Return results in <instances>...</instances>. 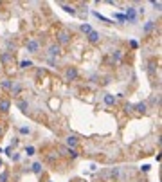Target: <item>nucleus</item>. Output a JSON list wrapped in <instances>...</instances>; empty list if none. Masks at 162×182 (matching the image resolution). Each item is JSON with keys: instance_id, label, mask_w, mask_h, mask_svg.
Listing matches in <instances>:
<instances>
[{"instance_id": "f257e3e1", "label": "nucleus", "mask_w": 162, "mask_h": 182, "mask_svg": "<svg viewBox=\"0 0 162 182\" xmlns=\"http://www.w3.org/2000/svg\"><path fill=\"white\" fill-rule=\"evenodd\" d=\"M27 52H31V54H38L40 52V41L36 40V38H31V40L27 41Z\"/></svg>"}, {"instance_id": "f03ea898", "label": "nucleus", "mask_w": 162, "mask_h": 182, "mask_svg": "<svg viewBox=\"0 0 162 182\" xmlns=\"http://www.w3.org/2000/svg\"><path fill=\"white\" fill-rule=\"evenodd\" d=\"M56 38H58V45H67L69 41H70V38H72V34L69 33V31H60L58 34H56Z\"/></svg>"}, {"instance_id": "7ed1b4c3", "label": "nucleus", "mask_w": 162, "mask_h": 182, "mask_svg": "<svg viewBox=\"0 0 162 182\" xmlns=\"http://www.w3.org/2000/svg\"><path fill=\"white\" fill-rule=\"evenodd\" d=\"M78 76H79V72H78L76 67H67V70H65V80L67 81H76Z\"/></svg>"}, {"instance_id": "20e7f679", "label": "nucleus", "mask_w": 162, "mask_h": 182, "mask_svg": "<svg viewBox=\"0 0 162 182\" xmlns=\"http://www.w3.org/2000/svg\"><path fill=\"white\" fill-rule=\"evenodd\" d=\"M137 20V13H135V7H128L126 9V15H124V22H130V23H133V22Z\"/></svg>"}, {"instance_id": "39448f33", "label": "nucleus", "mask_w": 162, "mask_h": 182, "mask_svg": "<svg viewBox=\"0 0 162 182\" xmlns=\"http://www.w3.org/2000/svg\"><path fill=\"white\" fill-rule=\"evenodd\" d=\"M47 52H49V56H51V60H52L54 56H60L61 54V47L58 45V43H51L49 49H47Z\"/></svg>"}, {"instance_id": "423d86ee", "label": "nucleus", "mask_w": 162, "mask_h": 182, "mask_svg": "<svg viewBox=\"0 0 162 182\" xmlns=\"http://www.w3.org/2000/svg\"><path fill=\"white\" fill-rule=\"evenodd\" d=\"M20 92H22L20 81H13V83H11V94H13V96H20Z\"/></svg>"}, {"instance_id": "0eeeda50", "label": "nucleus", "mask_w": 162, "mask_h": 182, "mask_svg": "<svg viewBox=\"0 0 162 182\" xmlns=\"http://www.w3.org/2000/svg\"><path fill=\"white\" fill-rule=\"evenodd\" d=\"M153 29H155V22H153V20L146 22V23L142 25V33H144V34H150V33H151Z\"/></svg>"}, {"instance_id": "6e6552de", "label": "nucleus", "mask_w": 162, "mask_h": 182, "mask_svg": "<svg viewBox=\"0 0 162 182\" xmlns=\"http://www.w3.org/2000/svg\"><path fill=\"white\" fill-rule=\"evenodd\" d=\"M99 40H101V34H99L97 31H90V33H88V41H90V43H97Z\"/></svg>"}, {"instance_id": "1a4fd4ad", "label": "nucleus", "mask_w": 162, "mask_h": 182, "mask_svg": "<svg viewBox=\"0 0 162 182\" xmlns=\"http://www.w3.org/2000/svg\"><path fill=\"white\" fill-rule=\"evenodd\" d=\"M67 146L74 150V148L78 146V137H76V135H69V137H67Z\"/></svg>"}, {"instance_id": "9d476101", "label": "nucleus", "mask_w": 162, "mask_h": 182, "mask_svg": "<svg viewBox=\"0 0 162 182\" xmlns=\"http://www.w3.org/2000/svg\"><path fill=\"white\" fill-rule=\"evenodd\" d=\"M133 110H137L139 114H146V112H148V105H146L144 101H142V103H137V105L133 106Z\"/></svg>"}, {"instance_id": "9b49d317", "label": "nucleus", "mask_w": 162, "mask_h": 182, "mask_svg": "<svg viewBox=\"0 0 162 182\" xmlns=\"http://www.w3.org/2000/svg\"><path fill=\"white\" fill-rule=\"evenodd\" d=\"M11 108V101L9 99H0V110L2 112H7Z\"/></svg>"}, {"instance_id": "f8f14e48", "label": "nucleus", "mask_w": 162, "mask_h": 182, "mask_svg": "<svg viewBox=\"0 0 162 182\" xmlns=\"http://www.w3.org/2000/svg\"><path fill=\"white\" fill-rule=\"evenodd\" d=\"M112 60L115 61V63H119V61L122 60V51H121V49H117V51H114V52H112Z\"/></svg>"}, {"instance_id": "ddd939ff", "label": "nucleus", "mask_w": 162, "mask_h": 182, "mask_svg": "<svg viewBox=\"0 0 162 182\" xmlns=\"http://www.w3.org/2000/svg\"><path fill=\"white\" fill-rule=\"evenodd\" d=\"M104 105H106V106H114V105H115V98H114L112 94H106V96H104Z\"/></svg>"}, {"instance_id": "4468645a", "label": "nucleus", "mask_w": 162, "mask_h": 182, "mask_svg": "<svg viewBox=\"0 0 162 182\" xmlns=\"http://www.w3.org/2000/svg\"><path fill=\"white\" fill-rule=\"evenodd\" d=\"M11 83H13L11 80H2V83H0V87H2L4 90H11Z\"/></svg>"}, {"instance_id": "2eb2a0df", "label": "nucleus", "mask_w": 162, "mask_h": 182, "mask_svg": "<svg viewBox=\"0 0 162 182\" xmlns=\"http://www.w3.org/2000/svg\"><path fill=\"white\" fill-rule=\"evenodd\" d=\"M2 61H4V63L13 61V54H11V52H2Z\"/></svg>"}, {"instance_id": "dca6fc26", "label": "nucleus", "mask_w": 162, "mask_h": 182, "mask_svg": "<svg viewBox=\"0 0 162 182\" xmlns=\"http://www.w3.org/2000/svg\"><path fill=\"white\" fill-rule=\"evenodd\" d=\"M61 7H63L67 13H70V15H76V9H74V5H67V4H61Z\"/></svg>"}, {"instance_id": "f3484780", "label": "nucleus", "mask_w": 162, "mask_h": 182, "mask_svg": "<svg viewBox=\"0 0 162 182\" xmlns=\"http://www.w3.org/2000/svg\"><path fill=\"white\" fill-rule=\"evenodd\" d=\"M31 67H33V61H31V60L20 61V69H31Z\"/></svg>"}, {"instance_id": "a211bd4d", "label": "nucleus", "mask_w": 162, "mask_h": 182, "mask_svg": "<svg viewBox=\"0 0 162 182\" xmlns=\"http://www.w3.org/2000/svg\"><path fill=\"white\" fill-rule=\"evenodd\" d=\"M18 106H20V110L27 112V108H29V103L25 101V99H20V101H18Z\"/></svg>"}, {"instance_id": "6ab92c4d", "label": "nucleus", "mask_w": 162, "mask_h": 182, "mask_svg": "<svg viewBox=\"0 0 162 182\" xmlns=\"http://www.w3.org/2000/svg\"><path fill=\"white\" fill-rule=\"evenodd\" d=\"M79 29H81V31H83V33H86V34H88V33L92 31V27H90V23H81V25H79Z\"/></svg>"}, {"instance_id": "aec40b11", "label": "nucleus", "mask_w": 162, "mask_h": 182, "mask_svg": "<svg viewBox=\"0 0 162 182\" xmlns=\"http://www.w3.org/2000/svg\"><path fill=\"white\" fill-rule=\"evenodd\" d=\"M33 171H34L36 175H40L41 173V164L40 162H34V164H33Z\"/></svg>"}, {"instance_id": "412c9836", "label": "nucleus", "mask_w": 162, "mask_h": 182, "mask_svg": "<svg viewBox=\"0 0 162 182\" xmlns=\"http://www.w3.org/2000/svg\"><path fill=\"white\" fill-rule=\"evenodd\" d=\"M9 180V173H7V171H2V173H0V182H7Z\"/></svg>"}, {"instance_id": "4be33fe9", "label": "nucleus", "mask_w": 162, "mask_h": 182, "mask_svg": "<svg viewBox=\"0 0 162 182\" xmlns=\"http://www.w3.org/2000/svg\"><path fill=\"white\" fill-rule=\"evenodd\" d=\"M110 175H112L114 179H117V177H119V168H112V170H110Z\"/></svg>"}, {"instance_id": "5701e85b", "label": "nucleus", "mask_w": 162, "mask_h": 182, "mask_svg": "<svg viewBox=\"0 0 162 182\" xmlns=\"http://www.w3.org/2000/svg\"><path fill=\"white\" fill-rule=\"evenodd\" d=\"M94 16H96V18H99V20H103V22H106V23H110V20H108V18H104L103 15H99L97 11H94Z\"/></svg>"}, {"instance_id": "b1692460", "label": "nucleus", "mask_w": 162, "mask_h": 182, "mask_svg": "<svg viewBox=\"0 0 162 182\" xmlns=\"http://www.w3.org/2000/svg\"><path fill=\"white\" fill-rule=\"evenodd\" d=\"M34 152H36L34 146H27V148H25V153H27V155H34Z\"/></svg>"}, {"instance_id": "393cba45", "label": "nucleus", "mask_w": 162, "mask_h": 182, "mask_svg": "<svg viewBox=\"0 0 162 182\" xmlns=\"http://www.w3.org/2000/svg\"><path fill=\"white\" fill-rule=\"evenodd\" d=\"M124 110H126V112H133V105L126 103V105H124Z\"/></svg>"}, {"instance_id": "a878e982", "label": "nucleus", "mask_w": 162, "mask_h": 182, "mask_svg": "<svg viewBox=\"0 0 162 182\" xmlns=\"http://www.w3.org/2000/svg\"><path fill=\"white\" fill-rule=\"evenodd\" d=\"M115 18L119 22H124V15H121V13H115Z\"/></svg>"}, {"instance_id": "bb28decb", "label": "nucleus", "mask_w": 162, "mask_h": 182, "mask_svg": "<svg viewBox=\"0 0 162 182\" xmlns=\"http://www.w3.org/2000/svg\"><path fill=\"white\" fill-rule=\"evenodd\" d=\"M130 45H132L133 49H137V47H139V43H137V41H135V40H132V41H130Z\"/></svg>"}, {"instance_id": "cd10ccee", "label": "nucleus", "mask_w": 162, "mask_h": 182, "mask_svg": "<svg viewBox=\"0 0 162 182\" xmlns=\"http://www.w3.org/2000/svg\"><path fill=\"white\" fill-rule=\"evenodd\" d=\"M20 134H29V128H27V126H23V128H20Z\"/></svg>"}, {"instance_id": "c85d7f7f", "label": "nucleus", "mask_w": 162, "mask_h": 182, "mask_svg": "<svg viewBox=\"0 0 162 182\" xmlns=\"http://www.w3.org/2000/svg\"><path fill=\"white\" fill-rule=\"evenodd\" d=\"M153 7H157V9H160V7H162V4H160V2H153Z\"/></svg>"}, {"instance_id": "c756f323", "label": "nucleus", "mask_w": 162, "mask_h": 182, "mask_svg": "<svg viewBox=\"0 0 162 182\" xmlns=\"http://www.w3.org/2000/svg\"><path fill=\"white\" fill-rule=\"evenodd\" d=\"M13 161H15V162L20 161V155H18V153H15V155H13Z\"/></svg>"}, {"instance_id": "7c9ffc66", "label": "nucleus", "mask_w": 162, "mask_h": 182, "mask_svg": "<svg viewBox=\"0 0 162 182\" xmlns=\"http://www.w3.org/2000/svg\"><path fill=\"white\" fill-rule=\"evenodd\" d=\"M0 168H2V161H0Z\"/></svg>"}, {"instance_id": "2f4dec72", "label": "nucleus", "mask_w": 162, "mask_h": 182, "mask_svg": "<svg viewBox=\"0 0 162 182\" xmlns=\"http://www.w3.org/2000/svg\"><path fill=\"white\" fill-rule=\"evenodd\" d=\"M0 134H2V128H0Z\"/></svg>"}, {"instance_id": "473e14b6", "label": "nucleus", "mask_w": 162, "mask_h": 182, "mask_svg": "<svg viewBox=\"0 0 162 182\" xmlns=\"http://www.w3.org/2000/svg\"><path fill=\"white\" fill-rule=\"evenodd\" d=\"M49 182H52V180H49Z\"/></svg>"}, {"instance_id": "72a5a7b5", "label": "nucleus", "mask_w": 162, "mask_h": 182, "mask_svg": "<svg viewBox=\"0 0 162 182\" xmlns=\"http://www.w3.org/2000/svg\"><path fill=\"white\" fill-rule=\"evenodd\" d=\"M81 182H85V180H81Z\"/></svg>"}]
</instances>
